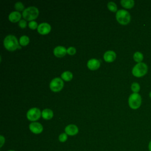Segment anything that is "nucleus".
Returning <instances> with one entry per match:
<instances>
[{
    "label": "nucleus",
    "mask_w": 151,
    "mask_h": 151,
    "mask_svg": "<svg viewBox=\"0 0 151 151\" xmlns=\"http://www.w3.org/2000/svg\"><path fill=\"white\" fill-rule=\"evenodd\" d=\"M4 45L5 47L9 51H14L17 48H21L17 38L12 35H8L5 38Z\"/></svg>",
    "instance_id": "1"
},
{
    "label": "nucleus",
    "mask_w": 151,
    "mask_h": 151,
    "mask_svg": "<svg viewBox=\"0 0 151 151\" xmlns=\"http://www.w3.org/2000/svg\"><path fill=\"white\" fill-rule=\"evenodd\" d=\"M38 9L35 6H29L25 8L22 12L23 18L27 20L31 21L35 19L38 15Z\"/></svg>",
    "instance_id": "2"
},
{
    "label": "nucleus",
    "mask_w": 151,
    "mask_h": 151,
    "mask_svg": "<svg viewBox=\"0 0 151 151\" xmlns=\"http://www.w3.org/2000/svg\"><path fill=\"white\" fill-rule=\"evenodd\" d=\"M147 66L144 63H139L136 64L132 69V74L137 77H140L145 76L147 72Z\"/></svg>",
    "instance_id": "3"
},
{
    "label": "nucleus",
    "mask_w": 151,
    "mask_h": 151,
    "mask_svg": "<svg viewBox=\"0 0 151 151\" xmlns=\"http://www.w3.org/2000/svg\"><path fill=\"white\" fill-rule=\"evenodd\" d=\"M117 21L123 25H126L130 21V15L129 12L124 9H119L116 15Z\"/></svg>",
    "instance_id": "4"
},
{
    "label": "nucleus",
    "mask_w": 151,
    "mask_h": 151,
    "mask_svg": "<svg viewBox=\"0 0 151 151\" xmlns=\"http://www.w3.org/2000/svg\"><path fill=\"white\" fill-rule=\"evenodd\" d=\"M129 105L133 109H138L142 103V97L138 93H133L129 97Z\"/></svg>",
    "instance_id": "5"
},
{
    "label": "nucleus",
    "mask_w": 151,
    "mask_h": 151,
    "mask_svg": "<svg viewBox=\"0 0 151 151\" xmlns=\"http://www.w3.org/2000/svg\"><path fill=\"white\" fill-rule=\"evenodd\" d=\"M64 85V83L61 78L56 77L52 79L50 84V87L51 90L54 91H58L61 90Z\"/></svg>",
    "instance_id": "6"
},
{
    "label": "nucleus",
    "mask_w": 151,
    "mask_h": 151,
    "mask_svg": "<svg viewBox=\"0 0 151 151\" xmlns=\"http://www.w3.org/2000/svg\"><path fill=\"white\" fill-rule=\"evenodd\" d=\"M41 116V111L39 109L33 107L30 109L27 113V117L29 120L35 121L38 120Z\"/></svg>",
    "instance_id": "7"
},
{
    "label": "nucleus",
    "mask_w": 151,
    "mask_h": 151,
    "mask_svg": "<svg viewBox=\"0 0 151 151\" xmlns=\"http://www.w3.org/2000/svg\"><path fill=\"white\" fill-rule=\"evenodd\" d=\"M29 129L33 133L39 134L42 132L43 126L41 123L38 122H33L29 124Z\"/></svg>",
    "instance_id": "8"
},
{
    "label": "nucleus",
    "mask_w": 151,
    "mask_h": 151,
    "mask_svg": "<svg viewBox=\"0 0 151 151\" xmlns=\"http://www.w3.org/2000/svg\"><path fill=\"white\" fill-rule=\"evenodd\" d=\"M65 133L69 136H74L77 134L78 132V129L77 126L73 124H70L67 125L65 127Z\"/></svg>",
    "instance_id": "9"
},
{
    "label": "nucleus",
    "mask_w": 151,
    "mask_h": 151,
    "mask_svg": "<svg viewBox=\"0 0 151 151\" xmlns=\"http://www.w3.org/2000/svg\"><path fill=\"white\" fill-rule=\"evenodd\" d=\"M50 25L46 22H42L37 27V31L41 34H46L48 33L50 31Z\"/></svg>",
    "instance_id": "10"
},
{
    "label": "nucleus",
    "mask_w": 151,
    "mask_h": 151,
    "mask_svg": "<svg viewBox=\"0 0 151 151\" xmlns=\"http://www.w3.org/2000/svg\"><path fill=\"white\" fill-rule=\"evenodd\" d=\"M67 52L66 48L63 46H57L54 49V54L58 57H63Z\"/></svg>",
    "instance_id": "11"
},
{
    "label": "nucleus",
    "mask_w": 151,
    "mask_h": 151,
    "mask_svg": "<svg viewBox=\"0 0 151 151\" xmlns=\"http://www.w3.org/2000/svg\"><path fill=\"white\" fill-rule=\"evenodd\" d=\"M100 65L99 60L96 58H92L88 61L87 66L91 70H96L97 69Z\"/></svg>",
    "instance_id": "12"
},
{
    "label": "nucleus",
    "mask_w": 151,
    "mask_h": 151,
    "mask_svg": "<svg viewBox=\"0 0 151 151\" xmlns=\"http://www.w3.org/2000/svg\"><path fill=\"white\" fill-rule=\"evenodd\" d=\"M104 59L107 62H111L116 58V53L113 51H107L104 54Z\"/></svg>",
    "instance_id": "13"
},
{
    "label": "nucleus",
    "mask_w": 151,
    "mask_h": 151,
    "mask_svg": "<svg viewBox=\"0 0 151 151\" xmlns=\"http://www.w3.org/2000/svg\"><path fill=\"white\" fill-rule=\"evenodd\" d=\"M21 17V15L18 11H13L11 12L10 14L9 15L8 18L11 21L13 22H16L20 19Z\"/></svg>",
    "instance_id": "14"
},
{
    "label": "nucleus",
    "mask_w": 151,
    "mask_h": 151,
    "mask_svg": "<svg viewBox=\"0 0 151 151\" xmlns=\"http://www.w3.org/2000/svg\"><path fill=\"white\" fill-rule=\"evenodd\" d=\"M41 115H42V117L44 119L48 120V119H50L52 117L53 112L50 109H45L42 110V111L41 113Z\"/></svg>",
    "instance_id": "15"
},
{
    "label": "nucleus",
    "mask_w": 151,
    "mask_h": 151,
    "mask_svg": "<svg viewBox=\"0 0 151 151\" xmlns=\"http://www.w3.org/2000/svg\"><path fill=\"white\" fill-rule=\"evenodd\" d=\"M120 3L126 8H131L134 5V1L133 0H122Z\"/></svg>",
    "instance_id": "16"
},
{
    "label": "nucleus",
    "mask_w": 151,
    "mask_h": 151,
    "mask_svg": "<svg viewBox=\"0 0 151 151\" xmlns=\"http://www.w3.org/2000/svg\"><path fill=\"white\" fill-rule=\"evenodd\" d=\"M133 59L135 61L139 63H141V61H142L143 59V55L142 52L137 51L136 52H134V54H133Z\"/></svg>",
    "instance_id": "17"
},
{
    "label": "nucleus",
    "mask_w": 151,
    "mask_h": 151,
    "mask_svg": "<svg viewBox=\"0 0 151 151\" xmlns=\"http://www.w3.org/2000/svg\"><path fill=\"white\" fill-rule=\"evenodd\" d=\"M73 77V74L70 71H64L61 74V78L65 81H70Z\"/></svg>",
    "instance_id": "18"
},
{
    "label": "nucleus",
    "mask_w": 151,
    "mask_h": 151,
    "mask_svg": "<svg viewBox=\"0 0 151 151\" xmlns=\"http://www.w3.org/2000/svg\"><path fill=\"white\" fill-rule=\"evenodd\" d=\"M29 40L27 35H22L19 38V43L22 45H26L29 43Z\"/></svg>",
    "instance_id": "19"
},
{
    "label": "nucleus",
    "mask_w": 151,
    "mask_h": 151,
    "mask_svg": "<svg viewBox=\"0 0 151 151\" xmlns=\"http://www.w3.org/2000/svg\"><path fill=\"white\" fill-rule=\"evenodd\" d=\"M131 89L134 93H137L140 90V85L137 83L134 82L132 84Z\"/></svg>",
    "instance_id": "20"
},
{
    "label": "nucleus",
    "mask_w": 151,
    "mask_h": 151,
    "mask_svg": "<svg viewBox=\"0 0 151 151\" xmlns=\"http://www.w3.org/2000/svg\"><path fill=\"white\" fill-rule=\"evenodd\" d=\"M107 7L110 11L113 12L117 11V5L114 2L112 1H110L107 4Z\"/></svg>",
    "instance_id": "21"
},
{
    "label": "nucleus",
    "mask_w": 151,
    "mask_h": 151,
    "mask_svg": "<svg viewBox=\"0 0 151 151\" xmlns=\"http://www.w3.org/2000/svg\"><path fill=\"white\" fill-rule=\"evenodd\" d=\"M68 136L65 133H61L58 136V140L60 142H65L67 140Z\"/></svg>",
    "instance_id": "22"
},
{
    "label": "nucleus",
    "mask_w": 151,
    "mask_h": 151,
    "mask_svg": "<svg viewBox=\"0 0 151 151\" xmlns=\"http://www.w3.org/2000/svg\"><path fill=\"white\" fill-rule=\"evenodd\" d=\"M24 5L21 2H17L15 4V8L18 11H22L24 9Z\"/></svg>",
    "instance_id": "23"
},
{
    "label": "nucleus",
    "mask_w": 151,
    "mask_h": 151,
    "mask_svg": "<svg viewBox=\"0 0 151 151\" xmlns=\"http://www.w3.org/2000/svg\"><path fill=\"white\" fill-rule=\"evenodd\" d=\"M28 26L31 29H35L37 27H38V25H37V22L35 21H31L29 23H28Z\"/></svg>",
    "instance_id": "24"
},
{
    "label": "nucleus",
    "mask_w": 151,
    "mask_h": 151,
    "mask_svg": "<svg viewBox=\"0 0 151 151\" xmlns=\"http://www.w3.org/2000/svg\"><path fill=\"white\" fill-rule=\"evenodd\" d=\"M76 48L73 47H70L67 49V52L70 55H73L76 53Z\"/></svg>",
    "instance_id": "25"
},
{
    "label": "nucleus",
    "mask_w": 151,
    "mask_h": 151,
    "mask_svg": "<svg viewBox=\"0 0 151 151\" xmlns=\"http://www.w3.org/2000/svg\"><path fill=\"white\" fill-rule=\"evenodd\" d=\"M18 25H19V26L21 28H25L26 26H27V22H26V21L24 20V19H21V20L19 21Z\"/></svg>",
    "instance_id": "26"
},
{
    "label": "nucleus",
    "mask_w": 151,
    "mask_h": 151,
    "mask_svg": "<svg viewBox=\"0 0 151 151\" xmlns=\"http://www.w3.org/2000/svg\"><path fill=\"white\" fill-rule=\"evenodd\" d=\"M5 137L2 135H1L0 136V147H2L3 146V145L5 143Z\"/></svg>",
    "instance_id": "27"
},
{
    "label": "nucleus",
    "mask_w": 151,
    "mask_h": 151,
    "mask_svg": "<svg viewBox=\"0 0 151 151\" xmlns=\"http://www.w3.org/2000/svg\"><path fill=\"white\" fill-rule=\"evenodd\" d=\"M148 150H149V151H151V140H150V142L148 144Z\"/></svg>",
    "instance_id": "28"
},
{
    "label": "nucleus",
    "mask_w": 151,
    "mask_h": 151,
    "mask_svg": "<svg viewBox=\"0 0 151 151\" xmlns=\"http://www.w3.org/2000/svg\"><path fill=\"white\" fill-rule=\"evenodd\" d=\"M7 151H16V150H12V149H11V150H8Z\"/></svg>",
    "instance_id": "29"
},
{
    "label": "nucleus",
    "mask_w": 151,
    "mask_h": 151,
    "mask_svg": "<svg viewBox=\"0 0 151 151\" xmlns=\"http://www.w3.org/2000/svg\"><path fill=\"white\" fill-rule=\"evenodd\" d=\"M149 97L151 98V91L149 93Z\"/></svg>",
    "instance_id": "30"
}]
</instances>
